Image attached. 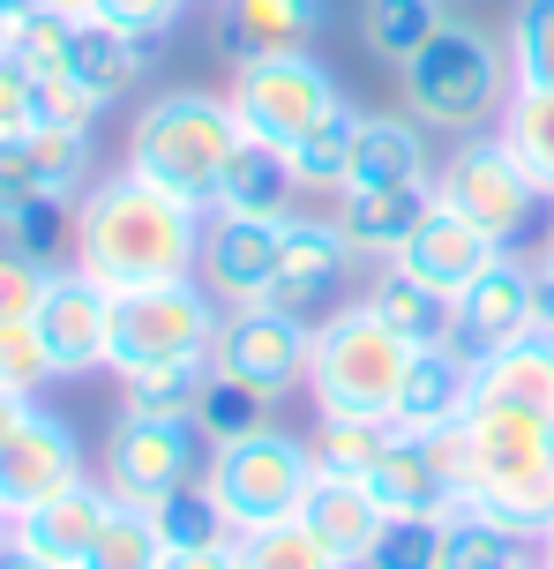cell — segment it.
Segmentation results:
<instances>
[{
	"instance_id": "cell-1",
	"label": "cell",
	"mask_w": 554,
	"mask_h": 569,
	"mask_svg": "<svg viewBox=\"0 0 554 569\" xmlns=\"http://www.w3.org/2000/svg\"><path fill=\"white\" fill-rule=\"evenodd\" d=\"M203 262V210L150 188L143 172H113L75 202V270L105 292L195 278Z\"/></svg>"
},
{
	"instance_id": "cell-2",
	"label": "cell",
	"mask_w": 554,
	"mask_h": 569,
	"mask_svg": "<svg viewBox=\"0 0 554 569\" xmlns=\"http://www.w3.org/2000/svg\"><path fill=\"white\" fill-rule=\"evenodd\" d=\"M450 442H457V480H465L457 502L517 525L525 540H547V525H554V420L547 412L472 398V412L450 427Z\"/></svg>"
},
{
	"instance_id": "cell-3",
	"label": "cell",
	"mask_w": 554,
	"mask_h": 569,
	"mask_svg": "<svg viewBox=\"0 0 554 569\" xmlns=\"http://www.w3.org/2000/svg\"><path fill=\"white\" fill-rule=\"evenodd\" d=\"M233 150H240L233 98H210V90H165L128 128V172H143L150 188L180 196L188 210H218Z\"/></svg>"
},
{
	"instance_id": "cell-4",
	"label": "cell",
	"mask_w": 554,
	"mask_h": 569,
	"mask_svg": "<svg viewBox=\"0 0 554 569\" xmlns=\"http://www.w3.org/2000/svg\"><path fill=\"white\" fill-rule=\"evenodd\" d=\"M397 76H405L412 120L450 128V136H480L487 120H502L510 90H517V76H510V46L487 38L480 23H457V16H442V30L397 68Z\"/></svg>"
},
{
	"instance_id": "cell-5",
	"label": "cell",
	"mask_w": 554,
	"mask_h": 569,
	"mask_svg": "<svg viewBox=\"0 0 554 569\" xmlns=\"http://www.w3.org/2000/svg\"><path fill=\"white\" fill-rule=\"evenodd\" d=\"M412 345L382 322L367 300L338 308L330 322H315V345H308V390H315L322 412L338 420H390L397 405V382H405Z\"/></svg>"
},
{
	"instance_id": "cell-6",
	"label": "cell",
	"mask_w": 554,
	"mask_h": 569,
	"mask_svg": "<svg viewBox=\"0 0 554 569\" xmlns=\"http://www.w3.org/2000/svg\"><path fill=\"white\" fill-rule=\"evenodd\" d=\"M203 487L218 495V510L233 517V532L285 525V517H300L308 487H315V450L292 442V435H278V427H255V435L210 450Z\"/></svg>"
},
{
	"instance_id": "cell-7",
	"label": "cell",
	"mask_w": 554,
	"mask_h": 569,
	"mask_svg": "<svg viewBox=\"0 0 554 569\" xmlns=\"http://www.w3.org/2000/svg\"><path fill=\"white\" fill-rule=\"evenodd\" d=\"M225 98H233L240 136L278 142V150L308 142L322 120L345 106L338 76H330L315 53H270V60H248V68H233V90H225Z\"/></svg>"
},
{
	"instance_id": "cell-8",
	"label": "cell",
	"mask_w": 554,
	"mask_h": 569,
	"mask_svg": "<svg viewBox=\"0 0 554 569\" xmlns=\"http://www.w3.org/2000/svg\"><path fill=\"white\" fill-rule=\"evenodd\" d=\"M210 345H218V300H210V284L173 278V284L113 292V352H105L113 375L158 368V360H188V352H210Z\"/></svg>"
},
{
	"instance_id": "cell-9",
	"label": "cell",
	"mask_w": 554,
	"mask_h": 569,
	"mask_svg": "<svg viewBox=\"0 0 554 569\" xmlns=\"http://www.w3.org/2000/svg\"><path fill=\"white\" fill-rule=\"evenodd\" d=\"M435 202L510 248V240L532 232V210H540L547 196L532 188V172L517 166V150H510L502 136H465L457 150H450V166L435 172Z\"/></svg>"
},
{
	"instance_id": "cell-10",
	"label": "cell",
	"mask_w": 554,
	"mask_h": 569,
	"mask_svg": "<svg viewBox=\"0 0 554 569\" xmlns=\"http://www.w3.org/2000/svg\"><path fill=\"white\" fill-rule=\"evenodd\" d=\"M308 315L278 308V300H255V308H225L218 315V345H210V360L240 382H255L263 398H285L292 382H308Z\"/></svg>"
},
{
	"instance_id": "cell-11",
	"label": "cell",
	"mask_w": 554,
	"mask_h": 569,
	"mask_svg": "<svg viewBox=\"0 0 554 569\" xmlns=\"http://www.w3.org/2000/svg\"><path fill=\"white\" fill-rule=\"evenodd\" d=\"M195 420H158V412H120L105 435V487L120 502H143L158 510L165 495L195 480Z\"/></svg>"
},
{
	"instance_id": "cell-12",
	"label": "cell",
	"mask_w": 554,
	"mask_h": 569,
	"mask_svg": "<svg viewBox=\"0 0 554 569\" xmlns=\"http://www.w3.org/2000/svg\"><path fill=\"white\" fill-rule=\"evenodd\" d=\"M525 330H540V270H525V262L502 248V256L450 300V345L480 368L487 352L517 345Z\"/></svg>"
},
{
	"instance_id": "cell-13",
	"label": "cell",
	"mask_w": 554,
	"mask_h": 569,
	"mask_svg": "<svg viewBox=\"0 0 554 569\" xmlns=\"http://www.w3.org/2000/svg\"><path fill=\"white\" fill-rule=\"evenodd\" d=\"M75 480H83V442H75V427L30 405L23 420L0 435V517L16 525V517H30L38 502L68 495Z\"/></svg>"
},
{
	"instance_id": "cell-14",
	"label": "cell",
	"mask_w": 554,
	"mask_h": 569,
	"mask_svg": "<svg viewBox=\"0 0 554 569\" xmlns=\"http://www.w3.org/2000/svg\"><path fill=\"white\" fill-rule=\"evenodd\" d=\"M278 256H285V218L210 210L195 278L210 284V300H225V308H255V300H270V284H278Z\"/></svg>"
},
{
	"instance_id": "cell-15",
	"label": "cell",
	"mask_w": 554,
	"mask_h": 569,
	"mask_svg": "<svg viewBox=\"0 0 554 569\" xmlns=\"http://www.w3.org/2000/svg\"><path fill=\"white\" fill-rule=\"evenodd\" d=\"M83 180H90V128H53V120H38L30 136H8L0 142V232L46 196L75 202Z\"/></svg>"
},
{
	"instance_id": "cell-16",
	"label": "cell",
	"mask_w": 554,
	"mask_h": 569,
	"mask_svg": "<svg viewBox=\"0 0 554 569\" xmlns=\"http://www.w3.org/2000/svg\"><path fill=\"white\" fill-rule=\"evenodd\" d=\"M367 487H375V502L390 517H450L457 510V442L450 435H405V427H390V442L382 457L367 465Z\"/></svg>"
},
{
	"instance_id": "cell-17",
	"label": "cell",
	"mask_w": 554,
	"mask_h": 569,
	"mask_svg": "<svg viewBox=\"0 0 554 569\" xmlns=\"http://www.w3.org/2000/svg\"><path fill=\"white\" fill-rule=\"evenodd\" d=\"M38 338L53 352V375H90L113 352V292L83 270H53L38 300Z\"/></svg>"
},
{
	"instance_id": "cell-18",
	"label": "cell",
	"mask_w": 554,
	"mask_h": 569,
	"mask_svg": "<svg viewBox=\"0 0 554 569\" xmlns=\"http://www.w3.org/2000/svg\"><path fill=\"white\" fill-rule=\"evenodd\" d=\"M465 412H472V360L457 345H412L397 405H390V427H405V435H450Z\"/></svg>"
},
{
	"instance_id": "cell-19",
	"label": "cell",
	"mask_w": 554,
	"mask_h": 569,
	"mask_svg": "<svg viewBox=\"0 0 554 569\" xmlns=\"http://www.w3.org/2000/svg\"><path fill=\"white\" fill-rule=\"evenodd\" d=\"M435 210V180H405V188H345L338 196V232L352 240L360 262H397L405 240L427 226Z\"/></svg>"
},
{
	"instance_id": "cell-20",
	"label": "cell",
	"mask_w": 554,
	"mask_h": 569,
	"mask_svg": "<svg viewBox=\"0 0 554 569\" xmlns=\"http://www.w3.org/2000/svg\"><path fill=\"white\" fill-rule=\"evenodd\" d=\"M352 240L338 232V218H300L292 210L285 218V256H278V284H270V300L278 308H292V315H308L315 300H330L338 284H345V270H352Z\"/></svg>"
},
{
	"instance_id": "cell-21",
	"label": "cell",
	"mask_w": 554,
	"mask_h": 569,
	"mask_svg": "<svg viewBox=\"0 0 554 569\" xmlns=\"http://www.w3.org/2000/svg\"><path fill=\"white\" fill-rule=\"evenodd\" d=\"M315 30H322L315 0H218V53L233 68L270 53H308Z\"/></svg>"
},
{
	"instance_id": "cell-22",
	"label": "cell",
	"mask_w": 554,
	"mask_h": 569,
	"mask_svg": "<svg viewBox=\"0 0 554 569\" xmlns=\"http://www.w3.org/2000/svg\"><path fill=\"white\" fill-rule=\"evenodd\" d=\"M502 256V240H487V232L480 226H465V218H457V210H427V226L412 232L405 240V256H397V270H405V278H420V284H435V292H450V300H457V292H465L472 278H480V270H487V262Z\"/></svg>"
},
{
	"instance_id": "cell-23",
	"label": "cell",
	"mask_w": 554,
	"mask_h": 569,
	"mask_svg": "<svg viewBox=\"0 0 554 569\" xmlns=\"http://www.w3.org/2000/svg\"><path fill=\"white\" fill-rule=\"evenodd\" d=\"M382 502H375V487L367 480H338V472H315V487H308V502H300V525L315 532L330 555L345 569H360L367 562V547H375V532H382Z\"/></svg>"
},
{
	"instance_id": "cell-24",
	"label": "cell",
	"mask_w": 554,
	"mask_h": 569,
	"mask_svg": "<svg viewBox=\"0 0 554 569\" xmlns=\"http://www.w3.org/2000/svg\"><path fill=\"white\" fill-rule=\"evenodd\" d=\"M113 517V487H90L75 480L68 495H53V502H38L30 517H16L8 525V540H23L30 555H46V562H68V569H83L90 540H98V525Z\"/></svg>"
},
{
	"instance_id": "cell-25",
	"label": "cell",
	"mask_w": 554,
	"mask_h": 569,
	"mask_svg": "<svg viewBox=\"0 0 554 569\" xmlns=\"http://www.w3.org/2000/svg\"><path fill=\"white\" fill-rule=\"evenodd\" d=\"M143 68H150V38H135V30L105 23V16H83L60 76H68L75 90H90L98 106H113V98H128V90L143 83Z\"/></svg>"
},
{
	"instance_id": "cell-26",
	"label": "cell",
	"mask_w": 554,
	"mask_h": 569,
	"mask_svg": "<svg viewBox=\"0 0 554 569\" xmlns=\"http://www.w3.org/2000/svg\"><path fill=\"white\" fill-rule=\"evenodd\" d=\"M308 196L300 172H292V150L278 142L240 136L233 166H225V188H218V210H248V218H292V202Z\"/></svg>"
},
{
	"instance_id": "cell-27",
	"label": "cell",
	"mask_w": 554,
	"mask_h": 569,
	"mask_svg": "<svg viewBox=\"0 0 554 569\" xmlns=\"http://www.w3.org/2000/svg\"><path fill=\"white\" fill-rule=\"evenodd\" d=\"M472 398L525 405V412H547L554 420V338L547 330H525L517 345L487 352V360L472 368Z\"/></svg>"
},
{
	"instance_id": "cell-28",
	"label": "cell",
	"mask_w": 554,
	"mask_h": 569,
	"mask_svg": "<svg viewBox=\"0 0 554 569\" xmlns=\"http://www.w3.org/2000/svg\"><path fill=\"white\" fill-rule=\"evenodd\" d=\"M405 180H427V142H420V120H360L345 188H405Z\"/></svg>"
},
{
	"instance_id": "cell-29",
	"label": "cell",
	"mask_w": 554,
	"mask_h": 569,
	"mask_svg": "<svg viewBox=\"0 0 554 569\" xmlns=\"http://www.w3.org/2000/svg\"><path fill=\"white\" fill-rule=\"evenodd\" d=\"M367 308H375L405 345H450V292L405 278L397 262H382V278L367 284Z\"/></svg>"
},
{
	"instance_id": "cell-30",
	"label": "cell",
	"mask_w": 554,
	"mask_h": 569,
	"mask_svg": "<svg viewBox=\"0 0 554 569\" xmlns=\"http://www.w3.org/2000/svg\"><path fill=\"white\" fill-rule=\"evenodd\" d=\"M442 569H532L525 532L487 510H472V502H457L450 525H442Z\"/></svg>"
},
{
	"instance_id": "cell-31",
	"label": "cell",
	"mask_w": 554,
	"mask_h": 569,
	"mask_svg": "<svg viewBox=\"0 0 554 569\" xmlns=\"http://www.w3.org/2000/svg\"><path fill=\"white\" fill-rule=\"evenodd\" d=\"M210 352H188V360H158V368H135L120 375V412H158V420H188L195 398L210 382Z\"/></svg>"
},
{
	"instance_id": "cell-32",
	"label": "cell",
	"mask_w": 554,
	"mask_h": 569,
	"mask_svg": "<svg viewBox=\"0 0 554 569\" xmlns=\"http://www.w3.org/2000/svg\"><path fill=\"white\" fill-rule=\"evenodd\" d=\"M495 136L517 150V166L532 172V188L554 202V90H510Z\"/></svg>"
},
{
	"instance_id": "cell-33",
	"label": "cell",
	"mask_w": 554,
	"mask_h": 569,
	"mask_svg": "<svg viewBox=\"0 0 554 569\" xmlns=\"http://www.w3.org/2000/svg\"><path fill=\"white\" fill-rule=\"evenodd\" d=\"M270 405H278V398H263L255 382H240V375L210 368V382H203V398H195V412H188V420H195V435L218 450V442H240V435L270 427Z\"/></svg>"
},
{
	"instance_id": "cell-34",
	"label": "cell",
	"mask_w": 554,
	"mask_h": 569,
	"mask_svg": "<svg viewBox=\"0 0 554 569\" xmlns=\"http://www.w3.org/2000/svg\"><path fill=\"white\" fill-rule=\"evenodd\" d=\"M158 562H165V532H158V517H150L143 502H120V495H113V517L98 525L83 569H158Z\"/></svg>"
},
{
	"instance_id": "cell-35",
	"label": "cell",
	"mask_w": 554,
	"mask_h": 569,
	"mask_svg": "<svg viewBox=\"0 0 554 569\" xmlns=\"http://www.w3.org/2000/svg\"><path fill=\"white\" fill-rule=\"evenodd\" d=\"M435 30H442V0H367V8H360V38H367V53L397 60V68H405Z\"/></svg>"
},
{
	"instance_id": "cell-36",
	"label": "cell",
	"mask_w": 554,
	"mask_h": 569,
	"mask_svg": "<svg viewBox=\"0 0 554 569\" xmlns=\"http://www.w3.org/2000/svg\"><path fill=\"white\" fill-rule=\"evenodd\" d=\"M360 120L352 106H338V113L322 120L308 142H292V172H300V188L308 196H345V172H352V136H360Z\"/></svg>"
},
{
	"instance_id": "cell-37",
	"label": "cell",
	"mask_w": 554,
	"mask_h": 569,
	"mask_svg": "<svg viewBox=\"0 0 554 569\" xmlns=\"http://www.w3.org/2000/svg\"><path fill=\"white\" fill-rule=\"evenodd\" d=\"M240 569H345L330 547L300 525V517H285V525H255V532H240L233 540Z\"/></svg>"
},
{
	"instance_id": "cell-38",
	"label": "cell",
	"mask_w": 554,
	"mask_h": 569,
	"mask_svg": "<svg viewBox=\"0 0 554 569\" xmlns=\"http://www.w3.org/2000/svg\"><path fill=\"white\" fill-rule=\"evenodd\" d=\"M158 532H165V547H225V540H240L233 532V517L218 510V495H210L203 480H188L180 495H165L158 502Z\"/></svg>"
},
{
	"instance_id": "cell-39",
	"label": "cell",
	"mask_w": 554,
	"mask_h": 569,
	"mask_svg": "<svg viewBox=\"0 0 554 569\" xmlns=\"http://www.w3.org/2000/svg\"><path fill=\"white\" fill-rule=\"evenodd\" d=\"M390 442V420H338V412H322L315 427V472H338V480H367V465L382 457Z\"/></svg>"
},
{
	"instance_id": "cell-40",
	"label": "cell",
	"mask_w": 554,
	"mask_h": 569,
	"mask_svg": "<svg viewBox=\"0 0 554 569\" xmlns=\"http://www.w3.org/2000/svg\"><path fill=\"white\" fill-rule=\"evenodd\" d=\"M502 46H510L517 90H554V0H517Z\"/></svg>"
},
{
	"instance_id": "cell-41",
	"label": "cell",
	"mask_w": 554,
	"mask_h": 569,
	"mask_svg": "<svg viewBox=\"0 0 554 569\" xmlns=\"http://www.w3.org/2000/svg\"><path fill=\"white\" fill-rule=\"evenodd\" d=\"M442 525L450 517H382L360 569H442Z\"/></svg>"
},
{
	"instance_id": "cell-42",
	"label": "cell",
	"mask_w": 554,
	"mask_h": 569,
	"mask_svg": "<svg viewBox=\"0 0 554 569\" xmlns=\"http://www.w3.org/2000/svg\"><path fill=\"white\" fill-rule=\"evenodd\" d=\"M75 23H83V16H68V8H46V0H30L23 23H16V46H8V53L23 60L30 76H60V68H68V46H75Z\"/></svg>"
},
{
	"instance_id": "cell-43",
	"label": "cell",
	"mask_w": 554,
	"mask_h": 569,
	"mask_svg": "<svg viewBox=\"0 0 554 569\" xmlns=\"http://www.w3.org/2000/svg\"><path fill=\"white\" fill-rule=\"evenodd\" d=\"M46 284H53V262H38L16 240H0V322H38Z\"/></svg>"
},
{
	"instance_id": "cell-44",
	"label": "cell",
	"mask_w": 554,
	"mask_h": 569,
	"mask_svg": "<svg viewBox=\"0 0 554 569\" xmlns=\"http://www.w3.org/2000/svg\"><path fill=\"white\" fill-rule=\"evenodd\" d=\"M0 382H16L23 398H38V382H53V352L38 338V322H0Z\"/></svg>"
},
{
	"instance_id": "cell-45",
	"label": "cell",
	"mask_w": 554,
	"mask_h": 569,
	"mask_svg": "<svg viewBox=\"0 0 554 569\" xmlns=\"http://www.w3.org/2000/svg\"><path fill=\"white\" fill-rule=\"evenodd\" d=\"M8 240H16L23 256H38V262H53V248H75V218H68V196L30 202L23 218L8 226Z\"/></svg>"
},
{
	"instance_id": "cell-46",
	"label": "cell",
	"mask_w": 554,
	"mask_h": 569,
	"mask_svg": "<svg viewBox=\"0 0 554 569\" xmlns=\"http://www.w3.org/2000/svg\"><path fill=\"white\" fill-rule=\"evenodd\" d=\"M38 128V76L16 53H0V142Z\"/></svg>"
},
{
	"instance_id": "cell-47",
	"label": "cell",
	"mask_w": 554,
	"mask_h": 569,
	"mask_svg": "<svg viewBox=\"0 0 554 569\" xmlns=\"http://www.w3.org/2000/svg\"><path fill=\"white\" fill-rule=\"evenodd\" d=\"M105 113L90 90H75L68 76H38V120H53V128H90V120Z\"/></svg>"
},
{
	"instance_id": "cell-48",
	"label": "cell",
	"mask_w": 554,
	"mask_h": 569,
	"mask_svg": "<svg viewBox=\"0 0 554 569\" xmlns=\"http://www.w3.org/2000/svg\"><path fill=\"white\" fill-rule=\"evenodd\" d=\"M180 8H188V0H98L90 16H105V23L135 30V38H165V30L180 23Z\"/></svg>"
},
{
	"instance_id": "cell-49",
	"label": "cell",
	"mask_w": 554,
	"mask_h": 569,
	"mask_svg": "<svg viewBox=\"0 0 554 569\" xmlns=\"http://www.w3.org/2000/svg\"><path fill=\"white\" fill-rule=\"evenodd\" d=\"M158 569H240V555H233V540L225 547H165Z\"/></svg>"
},
{
	"instance_id": "cell-50",
	"label": "cell",
	"mask_w": 554,
	"mask_h": 569,
	"mask_svg": "<svg viewBox=\"0 0 554 569\" xmlns=\"http://www.w3.org/2000/svg\"><path fill=\"white\" fill-rule=\"evenodd\" d=\"M0 569H68V562H46V555H30L23 540H0Z\"/></svg>"
},
{
	"instance_id": "cell-51",
	"label": "cell",
	"mask_w": 554,
	"mask_h": 569,
	"mask_svg": "<svg viewBox=\"0 0 554 569\" xmlns=\"http://www.w3.org/2000/svg\"><path fill=\"white\" fill-rule=\"evenodd\" d=\"M23 412H30V398L16 390V382H0V435H8V427L23 420Z\"/></svg>"
},
{
	"instance_id": "cell-52",
	"label": "cell",
	"mask_w": 554,
	"mask_h": 569,
	"mask_svg": "<svg viewBox=\"0 0 554 569\" xmlns=\"http://www.w3.org/2000/svg\"><path fill=\"white\" fill-rule=\"evenodd\" d=\"M23 8H30V0H0V53L16 46V23H23Z\"/></svg>"
},
{
	"instance_id": "cell-53",
	"label": "cell",
	"mask_w": 554,
	"mask_h": 569,
	"mask_svg": "<svg viewBox=\"0 0 554 569\" xmlns=\"http://www.w3.org/2000/svg\"><path fill=\"white\" fill-rule=\"evenodd\" d=\"M540 330H547V338H554V262H547V270H540Z\"/></svg>"
},
{
	"instance_id": "cell-54",
	"label": "cell",
	"mask_w": 554,
	"mask_h": 569,
	"mask_svg": "<svg viewBox=\"0 0 554 569\" xmlns=\"http://www.w3.org/2000/svg\"><path fill=\"white\" fill-rule=\"evenodd\" d=\"M46 8H68V16H90L98 0H46Z\"/></svg>"
},
{
	"instance_id": "cell-55",
	"label": "cell",
	"mask_w": 554,
	"mask_h": 569,
	"mask_svg": "<svg viewBox=\"0 0 554 569\" xmlns=\"http://www.w3.org/2000/svg\"><path fill=\"white\" fill-rule=\"evenodd\" d=\"M540 569H554V525H547V540H540Z\"/></svg>"
},
{
	"instance_id": "cell-56",
	"label": "cell",
	"mask_w": 554,
	"mask_h": 569,
	"mask_svg": "<svg viewBox=\"0 0 554 569\" xmlns=\"http://www.w3.org/2000/svg\"><path fill=\"white\" fill-rule=\"evenodd\" d=\"M547 262H554V226H547Z\"/></svg>"
},
{
	"instance_id": "cell-57",
	"label": "cell",
	"mask_w": 554,
	"mask_h": 569,
	"mask_svg": "<svg viewBox=\"0 0 554 569\" xmlns=\"http://www.w3.org/2000/svg\"><path fill=\"white\" fill-rule=\"evenodd\" d=\"M0 540H8V517H0Z\"/></svg>"
}]
</instances>
